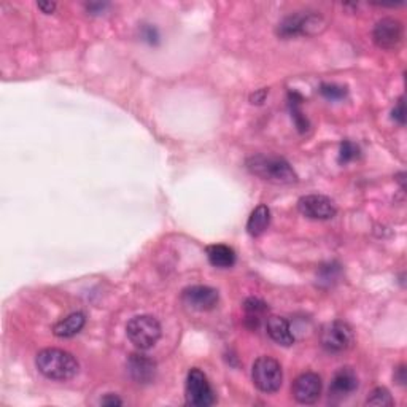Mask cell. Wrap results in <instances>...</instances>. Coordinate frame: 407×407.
Returning a JSON list of instances; mask_svg holds the SVG:
<instances>
[{
  "label": "cell",
  "instance_id": "1",
  "mask_svg": "<svg viewBox=\"0 0 407 407\" xmlns=\"http://www.w3.org/2000/svg\"><path fill=\"white\" fill-rule=\"evenodd\" d=\"M248 172L264 180V182L276 184H292L298 182V176L290 166L287 160L274 155H255L245 162Z\"/></svg>",
  "mask_w": 407,
  "mask_h": 407
},
{
  "label": "cell",
  "instance_id": "2",
  "mask_svg": "<svg viewBox=\"0 0 407 407\" xmlns=\"http://www.w3.org/2000/svg\"><path fill=\"white\" fill-rule=\"evenodd\" d=\"M35 366L46 379L66 382L78 374L80 364L77 358L61 348H45L35 358Z\"/></svg>",
  "mask_w": 407,
  "mask_h": 407
},
{
  "label": "cell",
  "instance_id": "3",
  "mask_svg": "<svg viewBox=\"0 0 407 407\" xmlns=\"http://www.w3.org/2000/svg\"><path fill=\"white\" fill-rule=\"evenodd\" d=\"M126 336L139 350L155 347L161 337V325L151 315H137L126 325Z\"/></svg>",
  "mask_w": 407,
  "mask_h": 407
},
{
  "label": "cell",
  "instance_id": "4",
  "mask_svg": "<svg viewBox=\"0 0 407 407\" xmlns=\"http://www.w3.org/2000/svg\"><path fill=\"white\" fill-rule=\"evenodd\" d=\"M252 379L255 387L263 393H276L283 382L282 366H280L277 359L271 357H260L253 363Z\"/></svg>",
  "mask_w": 407,
  "mask_h": 407
},
{
  "label": "cell",
  "instance_id": "5",
  "mask_svg": "<svg viewBox=\"0 0 407 407\" xmlns=\"http://www.w3.org/2000/svg\"><path fill=\"white\" fill-rule=\"evenodd\" d=\"M326 21L316 13L290 15L278 24L277 34L282 39H292L298 35H315L325 29Z\"/></svg>",
  "mask_w": 407,
  "mask_h": 407
},
{
  "label": "cell",
  "instance_id": "6",
  "mask_svg": "<svg viewBox=\"0 0 407 407\" xmlns=\"http://www.w3.org/2000/svg\"><path fill=\"white\" fill-rule=\"evenodd\" d=\"M320 342L328 353H343L352 348L353 342H355V334H353L350 325L336 320L321 330Z\"/></svg>",
  "mask_w": 407,
  "mask_h": 407
},
{
  "label": "cell",
  "instance_id": "7",
  "mask_svg": "<svg viewBox=\"0 0 407 407\" xmlns=\"http://www.w3.org/2000/svg\"><path fill=\"white\" fill-rule=\"evenodd\" d=\"M187 403L193 407H209L215 404V393L207 375L193 368L187 375Z\"/></svg>",
  "mask_w": 407,
  "mask_h": 407
},
{
  "label": "cell",
  "instance_id": "8",
  "mask_svg": "<svg viewBox=\"0 0 407 407\" xmlns=\"http://www.w3.org/2000/svg\"><path fill=\"white\" fill-rule=\"evenodd\" d=\"M404 37L403 24L395 18H384L375 23L372 30L374 44L382 50H396Z\"/></svg>",
  "mask_w": 407,
  "mask_h": 407
},
{
  "label": "cell",
  "instance_id": "9",
  "mask_svg": "<svg viewBox=\"0 0 407 407\" xmlns=\"http://www.w3.org/2000/svg\"><path fill=\"white\" fill-rule=\"evenodd\" d=\"M298 209L310 220H331L337 214L336 204L330 198L321 194L303 196L298 200Z\"/></svg>",
  "mask_w": 407,
  "mask_h": 407
},
{
  "label": "cell",
  "instance_id": "10",
  "mask_svg": "<svg viewBox=\"0 0 407 407\" xmlns=\"http://www.w3.org/2000/svg\"><path fill=\"white\" fill-rule=\"evenodd\" d=\"M182 301L184 305L191 307L193 310L207 312L216 307L220 301V294L212 287H205V285H194L183 290Z\"/></svg>",
  "mask_w": 407,
  "mask_h": 407
},
{
  "label": "cell",
  "instance_id": "11",
  "mask_svg": "<svg viewBox=\"0 0 407 407\" xmlns=\"http://www.w3.org/2000/svg\"><path fill=\"white\" fill-rule=\"evenodd\" d=\"M321 388H323V384H321V379L319 374L304 372L294 380L292 391H293L294 399L298 401V403L314 404L320 398Z\"/></svg>",
  "mask_w": 407,
  "mask_h": 407
},
{
  "label": "cell",
  "instance_id": "12",
  "mask_svg": "<svg viewBox=\"0 0 407 407\" xmlns=\"http://www.w3.org/2000/svg\"><path fill=\"white\" fill-rule=\"evenodd\" d=\"M358 390V377L352 368H341L330 385V399L334 403L346 399Z\"/></svg>",
  "mask_w": 407,
  "mask_h": 407
},
{
  "label": "cell",
  "instance_id": "13",
  "mask_svg": "<svg viewBox=\"0 0 407 407\" xmlns=\"http://www.w3.org/2000/svg\"><path fill=\"white\" fill-rule=\"evenodd\" d=\"M128 372L131 379L137 384H150L155 380L156 375V363L153 361L151 358L146 355H142V353H132L128 359Z\"/></svg>",
  "mask_w": 407,
  "mask_h": 407
},
{
  "label": "cell",
  "instance_id": "14",
  "mask_svg": "<svg viewBox=\"0 0 407 407\" xmlns=\"http://www.w3.org/2000/svg\"><path fill=\"white\" fill-rule=\"evenodd\" d=\"M266 332L274 342L283 347L293 346L296 341L292 325L283 316H269L266 321Z\"/></svg>",
  "mask_w": 407,
  "mask_h": 407
},
{
  "label": "cell",
  "instance_id": "15",
  "mask_svg": "<svg viewBox=\"0 0 407 407\" xmlns=\"http://www.w3.org/2000/svg\"><path fill=\"white\" fill-rule=\"evenodd\" d=\"M84 323H86V316L82 312H73L64 320L57 321V323L53 326V334L56 337H61V339H68V337L77 336L80 332Z\"/></svg>",
  "mask_w": 407,
  "mask_h": 407
},
{
  "label": "cell",
  "instance_id": "16",
  "mask_svg": "<svg viewBox=\"0 0 407 407\" xmlns=\"http://www.w3.org/2000/svg\"><path fill=\"white\" fill-rule=\"evenodd\" d=\"M207 258L212 266L220 269H229L236 264V252L223 244L207 247Z\"/></svg>",
  "mask_w": 407,
  "mask_h": 407
},
{
  "label": "cell",
  "instance_id": "17",
  "mask_svg": "<svg viewBox=\"0 0 407 407\" xmlns=\"http://www.w3.org/2000/svg\"><path fill=\"white\" fill-rule=\"evenodd\" d=\"M269 223H271V210H269L267 205H258V207L253 210L250 218H248L247 223V231L252 237L261 236L264 231L269 228Z\"/></svg>",
  "mask_w": 407,
  "mask_h": 407
},
{
  "label": "cell",
  "instance_id": "18",
  "mask_svg": "<svg viewBox=\"0 0 407 407\" xmlns=\"http://www.w3.org/2000/svg\"><path fill=\"white\" fill-rule=\"evenodd\" d=\"M244 310H245V325L250 328V330H256L261 323V319L269 310V307L267 304L261 299L248 298L244 303Z\"/></svg>",
  "mask_w": 407,
  "mask_h": 407
},
{
  "label": "cell",
  "instance_id": "19",
  "mask_svg": "<svg viewBox=\"0 0 407 407\" xmlns=\"http://www.w3.org/2000/svg\"><path fill=\"white\" fill-rule=\"evenodd\" d=\"M301 104H303V96L299 93L292 91L288 94V105L290 112H292V118L294 121L296 128L299 132H305L309 129V120L305 118V115L301 110Z\"/></svg>",
  "mask_w": 407,
  "mask_h": 407
},
{
  "label": "cell",
  "instance_id": "20",
  "mask_svg": "<svg viewBox=\"0 0 407 407\" xmlns=\"http://www.w3.org/2000/svg\"><path fill=\"white\" fill-rule=\"evenodd\" d=\"M368 406H377V407H385V406H393V398H391L390 391L387 388H375L371 391V395L368 396L366 399Z\"/></svg>",
  "mask_w": 407,
  "mask_h": 407
},
{
  "label": "cell",
  "instance_id": "21",
  "mask_svg": "<svg viewBox=\"0 0 407 407\" xmlns=\"http://www.w3.org/2000/svg\"><path fill=\"white\" fill-rule=\"evenodd\" d=\"M320 93L328 100H342L347 97V88L334 83H323L320 86Z\"/></svg>",
  "mask_w": 407,
  "mask_h": 407
},
{
  "label": "cell",
  "instance_id": "22",
  "mask_svg": "<svg viewBox=\"0 0 407 407\" xmlns=\"http://www.w3.org/2000/svg\"><path fill=\"white\" fill-rule=\"evenodd\" d=\"M358 156H359L358 145H355L350 140H343L339 148V164H348L355 161Z\"/></svg>",
  "mask_w": 407,
  "mask_h": 407
},
{
  "label": "cell",
  "instance_id": "23",
  "mask_svg": "<svg viewBox=\"0 0 407 407\" xmlns=\"http://www.w3.org/2000/svg\"><path fill=\"white\" fill-rule=\"evenodd\" d=\"M341 276V269L339 266H334V264H328V266H323L320 271V282H326V283H332L336 282L337 278Z\"/></svg>",
  "mask_w": 407,
  "mask_h": 407
},
{
  "label": "cell",
  "instance_id": "24",
  "mask_svg": "<svg viewBox=\"0 0 407 407\" xmlns=\"http://www.w3.org/2000/svg\"><path fill=\"white\" fill-rule=\"evenodd\" d=\"M391 118H393L396 123L404 126L406 124V108H404V97H399L398 104L395 105L393 112H391Z\"/></svg>",
  "mask_w": 407,
  "mask_h": 407
},
{
  "label": "cell",
  "instance_id": "25",
  "mask_svg": "<svg viewBox=\"0 0 407 407\" xmlns=\"http://www.w3.org/2000/svg\"><path fill=\"white\" fill-rule=\"evenodd\" d=\"M142 37H144V40L148 41L150 45H156L158 41H160V35H158V30L155 28H144V30H142Z\"/></svg>",
  "mask_w": 407,
  "mask_h": 407
},
{
  "label": "cell",
  "instance_id": "26",
  "mask_svg": "<svg viewBox=\"0 0 407 407\" xmlns=\"http://www.w3.org/2000/svg\"><path fill=\"white\" fill-rule=\"evenodd\" d=\"M100 404L107 406V407H115V406H123V401H121L116 395L108 393V395H105L102 399H100Z\"/></svg>",
  "mask_w": 407,
  "mask_h": 407
},
{
  "label": "cell",
  "instance_id": "27",
  "mask_svg": "<svg viewBox=\"0 0 407 407\" xmlns=\"http://www.w3.org/2000/svg\"><path fill=\"white\" fill-rule=\"evenodd\" d=\"M86 8L91 15H100L105 8H108V3H88Z\"/></svg>",
  "mask_w": 407,
  "mask_h": 407
},
{
  "label": "cell",
  "instance_id": "28",
  "mask_svg": "<svg viewBox=\"0 0 407 407\" xmlns=\"http://www.w3.org/2000/svg\"><path fill=\"white\" fill-rule=\"evenodd\" d=\"M267 89L266 88H263V89H260V91L258 93H255L252 96V104H263L264 102V99H266V96H267Z\"/></svg>",
  "mask_w": 407,
  "mask_h": 407
},
{
  "label": "cell",
  "instance_id": "29",
  "mask_svg": "<svg viewBox=\"0 0 407 407\" xmlns=\"http://www.w3.org/2000/svg\"><path fill=\"white\" fill-rule=\"evenodd\" d=\"M37 7H39L45 15H50L56 10V3H53V2H39V3H37Z\"/></svg>",
  "mask_w": 407,
  "mask_h": 407
},
{
  "label": "cell",
  "instance_id": "30",
  "mask_svg": "<svg viewBox=\"0 0 407 407\" xmlns=\"http://www.w3.org/2000/svg\"><path fill=\"white\" fill-rule=\"evenodd\" d=\"M395 380L398 382L399 385H406V366H399L398 369H396L395 372Z\"/></svg>",
  "mask_w": 407,
  "mask_h": 407
}]
</instances>
